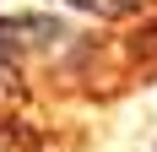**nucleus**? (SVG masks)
Wrapping results in <instances>:
<instances>
[{
    "instance_id": "f257e3e1",
    "label": "nucleus",
    "mask_w": 157,
    "mask_h": 152,
    "mask_svg": "<svg viewBox=\"0 0 157 152\" xmlns=\"http://www.w3.org/2000/svg\"><path fill=\"white\" fill-rule=\"evenodd\" d=\"M71 11L92 16V22H130V16H152L157 0H60Z\"/></svg>"
}]
</instances>
